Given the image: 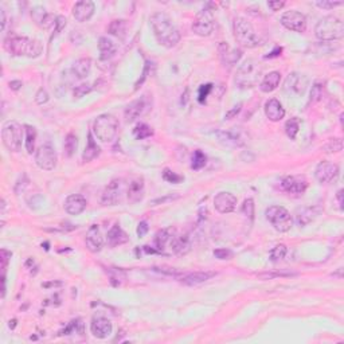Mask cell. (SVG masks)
<instances>
[{
    "label": "cell",
    "mask_w": 344,
    "mask_h": 344,
    "mask_svg": "<svg viewBox=\"0 0 344 344\" xmlns=\"http://www.w3.org/2000/svg\"><path fill=\"white\" fill-rule=\"evenodd\" d=\"M213 89V85L211 83H207V85H202L200 86V89H199V102H205L206 101L207 96Z\"/></svg>",
    "instance_id": "cell-53"
},
{
    "label": "cell",
    "mask_w": 344,
    "mask_h": 344,
    "mask_svg": "<svg viewBox=\"0 0 344 344\" xmlns=\"http://www.w3.org/2000/svg\"><path fill=\"white\" fill-rule=\"evenodd\" d=\"M262 75V66L255 60H247L241 65L236 74V83L242 89L254 88Z\"/></svg>",
    "instance_id": "cell-5"
},
{
    "label": "cell",
    "mask_w": 344,
    "mask_h": 344,
    "mask_svg": "<svg viewBox=\"0 0 344 344\" xmlns=\"http://www.w3.org/2000/svg\"><path fill=\"white\" fill-rule=\"evenodd\" d=\"M24 132H26V151L27 154H33L35 151V141H37V131L34 127L31 125H26L24 127Z\"/></svg>",
    "instance_id": "cell-37"
},
{
    "label": "cell",
    "mask_w": 344,
    "mask_h": 344,
    "mask_svg": "<svg viewBox=\"0 0 344 344\" xmlns=\"http://www.w3.org/2000/svg\"><path fill=\"white\" fill-rule=\"evenodd\" d=\"M280 22L285 28L295 31V33H304L307 30V18H305L304 14L295 11V10L284 12L282 16H281Z\"/></svg>",
    "instance_id": "cell-11"
},
{
    "label": "cell",
    "mask_w": 344,
    "mask_h": 344,
    "mask_svg": "<svg viewBox=\"0 0 344 344\" xmlns=\"http://www.w3.org/2000/svg\"><path fill=\"white\" fill-rule=\"evenodd\" d=\"M129 241V237L127 236V233L124 232L123 228L119 226V224H114L112 226V228L108 232V243L109 246L116 247L124 245Z\"/></svg>",
    "instance_id": "cell-28"
},
{
    "label": "cell",
    "mask_w": 344,
    "mask_h": 344,
    "mask_svg": "<svg viewBox=\"0 0 344 344\" xmlns=\"http://www.w3.org/2000/svg\"><path fill=\"white\" fill-rule=\"evenodd\" d=\"M116 45L113 43L110 39L108 38L101 37L100 38V41H98V50H100V54H101V60L106 61L109 58H112L114 55V52H116Z\"/></svg>",
    "instance_id": "cell-35"
},
{
    "label": "cell",
    "mask_w": 344,
    "mask_h": 344,
    "mask_svg": "<svg viewBox=\"0 0 344 344\" xmlns=\"http://www.w3.org/2000/svg\"><path fill=\"white\" fill-rule=\"evenodd\" d=\"M124 191V182L121 179H113L105 187L101 196V203L104 206H116L121 200Z\"/></svg>",
    "instance_id": "cell-12"
},
{
    "label": "cell",
    "mask_w": 344,
    "mask_h": 344,
    "mask_svg": "<svg viewBox=\"0 0 344 344\" xmlns=\"http://www.w3.org/2000/svg\"><path fill=\"white\" fill-rule=\"evenodd\" d=\"M322 97H323V85L322 83L316 82L312 86V90H310V101L316 102Z\"/></svg>",
    "instance_id": "cell-47"
},
{
    "label": "cell",
    "mask_w": 344,
    "mask_h": 344,
    "mask_svg": "<svg viewBox=\"0 0 344 344\" xmlns=\"http://www.w3.org/2000/svg\"><path fill=\"white\" fill-rule=\"evenodd\" d=\"M241 211H242V214L245 215V217H247L249 219H254V200L251 198H247L243 200V205H242V209H241Z\"/></svg>",
    "instance_id": "cell-43"
},
{
    "label": "cell",
    "mask_w": 344,
    "mask_h": 344,
    "mask_svg": "<svg viewBox=\"0 0 344 344\" xmlns=\"http://www.w3.org/2000/svg\"><path fill=\"white\" fill-rule=\"evenodd\" d=\"M125 31H127V23L123 19H116L109 24V33L120 39L125 37Z\"/></svg>",
    "instance_id": "cell-36"
},
{
    "label": "cell",
    "mask_w": 344,
    "mask_h": 344,
    "mask_svg": "<svg viewBox=\"0 0 344 344\" xmlns=\"http://www.w3.org/2000/svg\"><path fill=\"white\" fill-rule=\"evenodd\" d=\"M314 35L319 41H339L344 37V24L337 16L328 15L322 18L314 27Z\"/></svg>",
    "instance_id": "cell-3"
},
{
    "label": "cell",
    "mask_w": 344,
    "mask_h": 344,
    "mask_svg": "<svg viewBox=\"0 0 344 344\" xmlns=\"http://www.w3.org/2000/svg\"><path fill=\"white\" fill-rule=\"evenodd\" d=\"M86 247L89 249L92 253H98L101 251V249L104 247V238L101 236V230L98 227L97 224H92L86 233L85 237Z\"/></svg>",
    "instance_id": "cell-17"
},
{
    "label": "cell",
    "mask_w": 344,
    "mask_h": 344,
    "mask_svg": "<svg viewBox=\"0 0 344 344\" xmlns=\"http://www.w3.org/2000/svg\"><path fill=\"white\" fill-rule=\"evenodd\" d=\"M174 230L172 228H163L160 232L157 233L156 237H155V246H156V250L159 253H163L164 250L165 245L168 243L171 245V241L174 238Z\"/></svg>",
    "instance_id": "cell-34"
},
{
    "label": "cell",
    "mask_w": 344,
    "mask_h": 344,
    "mask_svg": "<svg viewBox=\"0 0 344 344\" xmlns=\"http://www.w3.org/2000/svg\"><path fill=\"white\" fill-rule=\"evenodd\" d=\"M299 129H300V121L299 119H296V117L288 120L286 124H285V133H286V136H288L291 140H295L297 133H299Z\"/></svg>",
    "instance_id": "cell-39"
},
{
    "label": "cell",
    "mask_w": 344,
    "mask_h": 344,
    "mask_svg": "<svg viewBox=\"0 0 344 344\" xmlns=\"http://www.w3.org/2000/svg\"><path fill=\"white\" fill-rule=\"evenodd\" d=\"M146 110V101H144V98H138V100H135V101H132L131 104L127 105V108H125V120L128 123H132V121H135L136 119L141 116L142 113Z\"/></svg>",
    "instance_id": "cell-25"
},
{
    "label": "cell",
    "mask_w": 344,
    "mask_h": 344,
    "mask_svg": "<svg viewBox=\"0 0 344 344\" xmlns=\"http://www.w3.org/2000/svg\"><path fill=\"white\" fill-rule=\"evenodd\" d=\"M90 92H92V86L85 85V83H83V85H79V86H77V88H75V89H74V97L81 98V97H83L85 94L90 93Z\"/></svg>",
    "instance_id": "cell-52"
},
{
    "label": "cell",
    "mask_w": 344,
    "mask_h": 344,
    "mask_svg": "<svg viewBox=\"0 0 344 344\" xmlns=\"http://www.w3.org/2000/svg\"><path fill=\"white\" fill-rule=\"evenodd\" d=\"M94 11H96V6L92 0H81L73 7V16L77 22L83 23L88 22L94 15Z\"/></svg>",
    "instance_id": "cell-16"
},
{
    "label": "cell",
    "mask_w": 344,
    "mask_h": 344,
    "mask_svg": "<svg viewBox=\"0 0 344 344\" xmlns=\"http://www.w3.org/2000/svg\"><path fill=\"white\" fill-rule=\"evenodd\" d=\"M150 22L159 45L164 46L167 49H172V47H175L179 43V30H178L175 23L172 22V19L167 14H164V12H155L154 15L151 16Z\"/></svg>",
    "instance_id": "cell-1"
},
{
    "label": "cell",
    "mask_w": 344,
    "mask_h": 344,
    "mask_svg": "<svg viewBox=\"0 0 344 344\" xmlns=\"http://www.w3.org/2000/svg\"><path fill=\"white\" fill-rule=\"evenodd\" d=\"M86 205H88V202H86V199L83 198L82 195H69L66 200H65V211L70 214V215H79V214L85 211Z\"/></svg>",
    "instance_id": "cell-21"
},
{
    "label": "cell",
    "mask_w": 344,
    "mask_h": 344,
    "mask_svg": "<svg viewBox=\"0 0 344 344\" xmlns=\"http://www.w3.org/2000/svg\"><path fill=\"white\" fill-rule=\"evenodd\" d=\"M266 219L270 222L274 230L278 233H286L292 228L293 219L291 213L282 206H270L265 211Z\"/></svg>",
    "instance_id": "cell-7"
},
{
    "label": "cell",
    "mask_w": 344,
    "mask_h": 344,
    "mask_svg": "<svg viewBox=\"0 0 344 344\" xmlns=\"http://www.w3.org/2000/svg\"><path fill=\"white\" fill-rule=\"evenodd\" d=\"M341 148H343V142H341L340 138H331L326 146L323 147V150L328 152V154H332V152H340Z\"/></svg>",
    "instance_id": "cell-44"
},
{
    "label": "cell",
    "mask_w": 344,
    "mask_h": 344,
    "mask_svg": "<svg viewBox=\"0 0 344 344\" xmlns=\"http://www.w3.org/2000/svg\"><path fill=\"white\" fill-rule=\"evenodd\" d=\"M215 276L214 272H194V273L183 274L180 281L183 282L184 285H188V286H195V285L203 284L209 281L211 277Z\"/></svg>",
    "instance_id": "cell-26"
},
{
    "label": "cell",
    "mask_w": 344,
    "mask_h": 344,
    "mask_svg": "<svg viewBox=\"0 0 344 344\" xmlns=\"http://www.w3.org/2000/svg\"><path fill=\"white\" fill-rule=\"evenodd\" d=\"M308 78L304 74L293 73L286 79V88L296 94H303L307 90Z\"/></svg>",
    "instance_id": "cell-23"
},
{
    "label": "cell",
    "mask_w": 344,
    "mask_h": 344,
    "mask_svg": "<svg viewBox=\"0 0 344 344\" xmlns=\"http://www.w3.org/2000/svg\"><path fill=\"white\" fill-rule=\"evenodd\" d=\"M144 179L141 176H136L133 179L129 180L127 188V198L129 203H138L144 198Z\"/></svg>",
    "instance_id": "cell-19"
},
{
    "label": "cell",
    "mask_w": 344,
    "mask_h": 344,
    "mask_svg": "<svg viewBox=\"0 0 344 344\" xmlns=\"http://www.w3.org/2000/svg\"><path fill=\"white\" fill-rule=\"evenodd\" d=\"M322 210L319 207H305L297 214V224L300 227H305L310 222H313Z\"/></svg>",
    "instance_id": "cell-30"
},
{
    "label": "cell",
    "mask_w": 344,
    "mask_h": 344,
    "mask_svg": "<svg viewBox=\"0 0 344 344\" xmlns=\"http://www.w3.org/2000/svg\"><path fill=\"white\" fill-rule=\"evenodd\" d=\"M176 198H179V196H165V198H160V199H156V200H154V202H152V205H157V203H164V202H167V200H174V199H176Z\"/></svg>",
    "instance_id": "cell-58"
},
{
    "label": "cell",
    "mask_w": 344,
    "mask_h": 344,
    "mask_svg": "<svg viewBox=\"0 0 344 344\" xmlns=\"http://www.w3.org/2000/svg\"><path fill=\"white\" fill-rule=\"evenodd\" d=\"M308 188V182L304 176H286L281 180V190L288 194H304Z\"/></svg>",
    "instance_id": "cell-15"
},
{
    "label": "cell",
    "mask_w": 344,
    "mask_h": 344,
    "mask_svg": "<svg viewBox=\"0 0 344 344\" xmlns=\"http://www.w3.org/2000/svg\"><path fill=\"white\" fill-rule=\"evenodd\" d=\"M343 4V2H331V0H319V2H316V6H318L319 8H323V10H333L335 7H339V6H341Z\"/></svg>",
    "instance_id": "cell-48"
},
{
    "label": "cell",
    "mask_w": 344,
    "mask_h": 344,
    "mask_svg": "<svg viewBox=\"0 0 344 344\" xmlns=\"http://www.w3.org/2000/svg\"><path fill=\"white\" fill-rule=\"evenodd\" d=\"M207 163L206 155L203 154L202 151H195L194 155H192V163H191V168L195 169V171H199L202 169Z\"/></svg>",
    "instance_id": "cell-40"
},
{
    "label": "cell",
    "mask_w": 344,
    "mask_h": 344,
    "mask_svg": "<svg viewBox=\"0 0 344 344\" xmlns=\"http://www.w3.org/2000/svg\"><path fill=\"white\" fill-rule=\"evenodd\" d=\"M148 230H150V226H148V223H147L146 221H141L140 223L137 224V230H136V233H137L138 237H144L148 233Z\"/></svg>",
    "instance_id": "cell-55"
},
{
    "label": "cell",
    "mask_w": 344,
    "mask_h": 344,
    "mask_svg": "<svg viewBox=\"0 0 344 344\" xmlns=\"http://www.w3.org/2000/svg\"><path fill=\"white\" fill-rule=\"evenodd\" d=\"M286 251H288L286 246H285L284 243H280V245L274 246L273 249H272V251H270V260L273 262L281 261V260H284L285 255H286Z\"/></svg>",
    "instance_id": "cell-42"
},
{
    "label": "cell",
    "mask_w": 344,
    "mask_h": 344,
    "mask_svg": "<svg viewBox=\"0 0 344 344\" xmlns=\"http://www.w3.org/2000/svg\"><path fill=\"white\" fill-rule=\"evenodd\" d=\"M94 135L102 142H112L119 133V121L114 116L104 113L94 120Z\"/></svg>",
    "instance_id": "cell-6"
},
{
    "label": "cell",
    "mask_w": 344,
    "mask_h": 344,
    "mask_svg": "<svg viewBox=\"0 0 344 344\" xmlns=\"http://www.w3.org/2000/svg\"><path fill=\"white\" fill-rule=\"evenodd\" d=\"M297 273H292V272H274V273H269V272H266V273H260L257 274L261 280H272L274 277H291V276H296Z\"/></svg>",
    "instance_id": "cell-46"
},
{
    "label": "cell",
    "mask_w": 344,
    "mask_h": 344,
    "mask_svg": "<svg viewBox=\"0 0 344 344\" xmlns=\"http://www.w3.org/2000/svg\"><path fill=\"white\" fill-rule=\"evenodd\" d=\"M31 16L35 20L39 27H43V28H49L50 26L55 24L56 16H52L50 14L46 12V10L43 7H34L33 11H31Z\"/></svg>",
    "instance_id": "cell-24"
},
{
    "label": "cell",
    "mask_w": 344,
    "mask_h": 344,
    "mask_svg": "<svg viewBox=\"0 0 344 344\" xmlns=\"http://www.w3.org/2000/svg\"><path fill=\"white\" fill-rule=\"evenodd\" d=\"M339 175V167L332 161H320L314 169V176L320 183H331Z\"/></svg>",
    "instance_id": "cell-13"
},
{
    "label": "cell",
    "mask_w": 344,
    "mask_h": 344,
    "mask_svg": "<svg viewBox=\"0 0 344 344\" xmlns=\"http://www.w3.org/2000/svg\"><path fill=\"white\" fill-rule=\"evenodd\" d=\"M77 147H78V140H77V136L74 133H69L65 138V152L68 155L69 157H71L74 155L75 150H77Z\"/></svg>",
    "instance_id": "cell-41"
},
{
    "label": "cell",
    "mask_w": 344,
    "mask_h": 344,
    "mask_svg": "<svg viewBox=\"0 0 344 344\" xmlns=\"http://www.w3.org/2000/svg\"><path fill=\"white\" fill-rule=\"evenodd\" d=\"M265 114L270 121L277 123L281 121L285 117V109L278 100L270 98L265 102Z\"/></svg>",
    "instance_id": "cell-22"
},
{
    "label": "cell",
    "mask_w": 344,
    "mask_h": 344,
    "mask_svg": "<svg viewBox=\"0 0 344 344\" xmlns=\"http://www.w3.org/2000/svg\"><path fill=\"white\" fill-rule=\"evenodd\" d=\"M11 255H12L11 251L6 250V249H3V250H2V253H0V260H2V269H3V276H2V277H6V269H7L8 261H10Z\"/></svg>",
    "instance_id": "cell-50"
},
{
    "label": "cell",
    "mask_w": 344,
    "mask_h": 344,
    "mask_svg": "<svg viewBox=\"0 0 344 344\" xmlns=\"http://www.w3.org/2000/svg\"><path fill=\"white\" fill-rule=\"evenodd\" d=\"M241 106H242V104H238L237 106H234V108L232 109V110H228L227 113H226V116H224V119H227V120H230V119H233V117H236L238 113L241 112Z\"/></svg>",
    "instance_id": "cell-57"
},
{
    "label": "cell",
    "mask_w": 344,
    "mask_h": 344,
    "mask_svg": "<svg viewBox=\"0 0 344 344\" xmlns=\"http://www.w3.org/2000/svg\"><path fill=\"white\" fill-rule=\"evenodd\" d=\"M22 86H23L22 81H11V82H10V88H11L12 90H19Z\"/></svg>",
    "instance_id": "cell-59"
},
{
    "label": "cell",
    "mask_w": 344,
    "mask_h": 344,
    "mask_svg": "<svg viewBox=\"0 0 344 344\" xmlns=\"http://www.w3.org/2000/svg\"><path fill=\"white\" fill-rule=\"evenodd\" d=\"M49 98H50L49 93H47L45 89H39L38 90L37 96H35V101H37L38 105H43L49 101Z\"/></svg>",
    "instance_id": "cell-54"
},
{
    "label": "cell",
    "mask_w": 344,
    "mask_h": 344,
    "mask_svg": "<svg viewBox=\"0 0 344 344\" xmlns=\"http://www.w3.org/2000/svg\"><path fill=\"white\" fill-rule=\"evenodd\" d=\"M56 161H58V157H56L55 150L49 144L41 146L35 152V163L41 169L51 171L56 167Z\"/></svg>",
    "instance_id": "cell-10"
},
{
    "label": "cell",
    "mask_w": 344,
    "mask_h": 344,
    "mask_svg": "<svg viewBox=\"0 0 344 344\" xmlns=\"http://www.w3.org/2000/svg\"><path fill=\"white\" fill-rule=\"evenodd\" d=\"M213 254L218 260H232L233 258V251L230 249H217V250H214Z\"/></svg>",
    "instance_id": "cell-49"
},
{
    "label": "cell",
    "mask_w": 344,
    "mask_h": 344,
    "mask_svg": "<svg viewBox=\"0 0 344 344\" xmlns=\"http://www.w3.org/2000/svg\"><path fill=\"white\" fill-rule=\"evenodd\" d=\"M281 81V73L280 71H270L269 74H266L264 79L260 83V89L264 93H270L278 88Z\"/></svg>",
    "instance_id": "cell-29"
},
{
    "label": "cell",
    "mask_w": 344,
    "mask_h": 344,
    "mask_svg": "<svg viewBox=\"0 0 344 344\" xmlns=\"http://www.w3.org/2000/svg\"><path fill=\"white\" fill-rule=\"evenodd\" d=\"M73 74L77 77V78L82 79L86 78L89 75L90 70H92V61L89 58H81V60L75 61L74 65H73Z\"/></svg>",
    "instance_id": "cell-32"
},
{
    "label": "cell",
    "mask_w": 344,
    "mask_h": 344,
    "mask_svg": "<svg viewBox=\"0 0 344 344\" xmlns=\"http://www.w3.org/2000/svg\"><path fill=\"white\" fill-rule=\"evenodd\" d=\"M218 137L223 144H227V146L232 147H241L245 144L242 133L240 131H237V129L218 132Z\"/></svg>",
    "instance_id": "cell-27"
},
{
    "label": "cell",
    "mask_w": 344,
    "mask_h": 344,
    "mask_svg": "<svg viewBox=\"0 0 344 344\" xmlns=\"http://www.w3.org/2000/svg\"><path fill=\"white\" fill-rule=\"evenodd\" d=\"M218 51H219V56H221L222 64L227 68H233L234 65L238 64V61L241 60L242 56V51L240 49H234V47H230L227 43L222 42L219 47H218Z\"/></svg>",
    "instance_id": "cell-18"
},
{
    "label": "cell",
    "mask_w": 344,
    "mask_h": 344,
    "mask_svg": "<svg viewBox=\"0 0 344 344\" xmlns=\"http://www.w3.org/2000/svg\"><path fill=\"white\" fill-rule=\"evenodd\" d=\"M133 135L137 140H144V138H148L151 136L154 135V131H152V128L150 125H147L144 123L137 124L133 129Z\"/></svg>",
    "instance_id": "cell-38"
},
{
    "label": "cell",
    "mask_w": 344,
    "mask_h": 344,
    "mask_svg": "<svg viewBox=\"0 0 344 344\" xmlns=\"http://www.w3.org/2000/svg\"><path fill=\"white\" fill-rule=\"evenodd\" d=\"M284 6H285V2H280V0H277V2H269V3H268V7H269L273 12L280 11L281 8L284 7Z\"/></svg>",
    "instance_id": "cell-56"
},
{
    "label": "cell",
    "mask_w": 344,
    "mask_h": 344,
    "mask_svg": "<svg viewBox=\"0 0 344 344\" xmlns=\"http://www.w3.org/2000/svg\"><path fill=\"white\" fill-rule=\"evenodd\" d=\"M211 6H213L211 3L207 4L192 23V31L199 37H209L214 31V14L213 10L210 8Z\"/></svg>",
    "instance_id": "cell-9"
},
{
    "label": "cell",
    "mask_w": 344,
    "mask_h": 344,
    "mask_svg": "<svg viewBox=\"0 0 344 344\" xmlns=\"http://www.w3.org/2000/svg\"><path fill=\"white\" fill-rule=\"evenodd\" d=\"M163 179H164L165 182H168V183L178 184L182 183L184 180V178L183 176L178 175V174H175V172L171 171L169 168H164V171H163Z\"/></svg>",
    "instance_id": "cell-45"
},
{
    "label": "cell",
    "mask_w": 344,
    "mask_h": 344,
    "mask_svg": "<svg viewBox=\"0 0 344 344\" xmlns=\"http://www.w3.org/2000/svg\"><path fill=\"white\" fill-rule=\"evenodd\" d=\"M169 246H171V250L174 251L175 254H179V255L187 254L191 247L190 238H188V236L174 237Z\"/></svg>",
    "instance_id": "cell-31"
},
{
    "label": "cell",
    "mask_w": 344,
    "mask_h": 344,
    "mask_svg": "<svg viewBox=\"0 0 344 344\" xmlns=\"http://www.w3.org/2000/svg\"><path fill=\"white\" fill-rule=\"evenodd\" d=\"M281 51H282V49H281V47H276V50H274V51L270 52L269 55H266L265 58H266V60H268V58H273V56H278L281 54Z\"/></svg>",
    "instance_id": "cell-60"
},
{
    "label": "cell",
    "mask_w": 344,
    "mask_h": 344,
    "mask_svg": "<svg viewBox=\"0 0 344 344\" xmlns=\"http://www.w3.org/2000/svg\"><path fill=\"white\" fill-rule=\"evenodd\" d=\"M214 207H215L218 213L221 214L233 213L237 207L236 195L228 192V191H222V192L215 195V198H214Z\"/></svg>",
    "instance_id": "cell-14"
},
{
    "label": "cell",
    "mask_w": 344,
    "mask_h": 344,
    "mask_svg": "<svg viewBox=\"0 0 344 344\" xmlns=\"http://www.w3.org/2000/svg\"><path fill=\"white\" fill-rule=\"evenodd\" d=\"M4 50L12 56L37 58L41 55L42 43L37 39H30L20 35H8L4 39Z\"/></svg>",
    "instance_id": "cell-2"
},
{
    "label": "cell",
    "mask_w": 344,
    "mask_h": 344,
    "mask_svg": "<svg viewBox=\"0 0 344 344\" xmlns=\"http://www.w3.org/2000/svg\"><path fill=\"white\" fill-rule=\"evenodd\" d=\"M0 14H2V30H4L6 28V11L3 8L0 10Z\"/></svg>",
    "instance_id": "cell-61"
},
{
    "label": "cell",
    "mask_w": 344,
    "mask_h": 344,
    "mask_svg": "<svg viewBox=\"0 0 344 344\" xmlns=\"http://www.w3.org/2000/svg\"><path fill=\"white\" fill-rule=\"evenodd\" d=\"M90 331H92L94 337L106 339L108 336H110V333L113 331L112 322L106 318H94L92 324H90Z\"/></svg>",
    "instance_id": "cell-20"
},
{
    "label": "cell",
    "mask_w": 344,
    "mask_h": 344,
    "mask_svg": "<svg viewBox=\"0 0 344 344\" xmlns=\"http://www.w3.org/2000/svg\"><path fill=\"white\" fill-rule=\"evenodd\" d=\"M100 151L101 150H100V147L97 146V142L94 141L93 135L89 133V135H88V144H86V148L82 154L83 163H89V161L94 160V159L100 155Z\"/></svg>",
    "instance_id": "cell-33"
},
{
    "label": "cell",
    "mask_w": 344,
    "mask_h": 344,
    "mask_svg": "<svg viewBox=\"0 0 344 344\" xmlns=\"http://www.w3.org/2000/svg\"><path fill=\"white\" fill-rule=\"evenodd\" d=\"M66 23H68V20H66L65 16H62V15L56 16L55 24H54V26H55V31H54V35H52V37H55V35L60 34L61 31L64 30L65 27H66Z\"/></svg>",
    "instance_id": "cell-51"
},
{
    "label": "cell",
    "mask_w": 344,
    "mask_h": 344,
    "mask_svg": "<svg viewBox=\"0 0 344 344\" xmlns=\"http://www.w3.org/2000/svg\"><path fill=\"white\" fill-rule=\"evenodd\" d=\"M337 199H339V206H340V209H343V190H339Z\"/></svg>",
    "instance_id": "cell-62"
},
{
    "label": "cell",
    "mask_w": 344,
    "mask_h": 344,
    "mask_svg": "<svg viewBox=\"0 0 344 344\" xmlns=\"http://www.w3.org/2000/svg\"><path fill=\"white\" fill-rule=\"evenodd\" d=\"M233 33L236 41L240 43L242 47L246 49H254L262 45L261 38L258 37L254 31L250 22H247L245 18L237 16L233 22Z\"/></svg>",
    "instance_id": "cell-4"
},
{
    "label": "cell",
    "mask_w": 344,
    "mask_h": 344,
    "mask_svg": "<svg viewBox=\"0 0 344 344\" xmlns=\"http://www.w3.org/2000/svg\"><path fill=\"white\" fill-rule=\"evenodd\" d=\"M2 138L4 147L11 152H19L22 148L23 129L16 121H7L2 129Z\"/></svg>",
    "instance_id": "cell-8"
}]
</instances>
